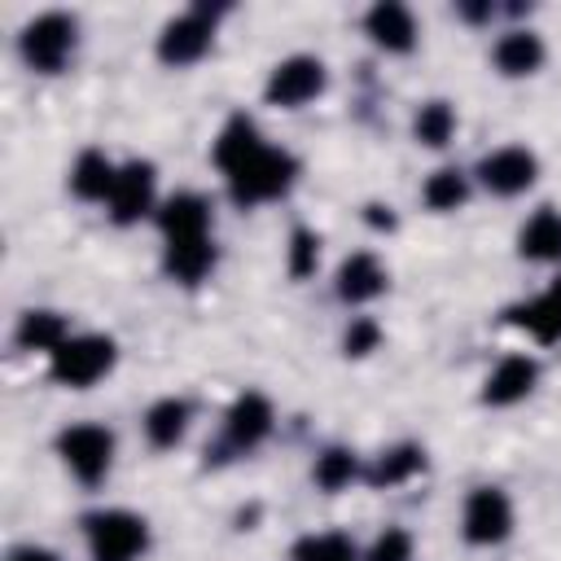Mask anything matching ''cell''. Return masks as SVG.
Instances as JSON below:
<instances>
[{"label":"cell","instance_id":"obj_30","mask_svg":"<svg viewBox=\"0 0 561 561\" xmlns=\"http://www.w3.org/2000/svg\"><path fill=\"white\" fill-rule=\"evenodd\" d=\"M316 263H320V237L307 232V228H298L294 232V245H289V272L294 276H311Z\"/></svg>","mask_w":561,"mask_h":561},{"label":"cell","instance_id":"obj_21","mask_svg":"<svg viewBox=\"0 0 561 561\" xmlns=\"http://www.w3.org/2000/svg\"><path fill=\"white\" fill-rule=\"evenodd\" d=\"M188 430V403L184 399H158L149 412H145V434L153 447H175Z\"/></svg>","mask_w":561,"mask_h":561},{"label":"cell","instance_id":"obj_16","mask_svg":"<svg viewBox=\"0 0 561 561\" xmlns=\"http://www.w3.org/2000/svg\"><path fill=\"white\" fill-rule=\"evenodd\" d=\"M210 263H215L210 232H202V237H167V272L175 280L193 285V280H202L210 272Z\"/></svg>","mask_w":561,"mask_h":561},{"label":"cell","instance_id":"obj_10","mask_svg":"<svg viewBox=\"0 0 561 561\" xmlns=\"http://www.w3.org/2000/svg\"><path fill=\"white\" fill-rule=\"evenodd\" d=\"M149 206H153V167L149 162L118 167V180L110 188V219L114 224H136Z\"/></svg>","mask_w":561,"mask_h":561},{"label":"cell","instance_id":"obj_23","mask_svg":"<svg viewBox=\"0 0 561 561\" xmlns=\"http://www.w3.org/2000/svg\"><path fill=\"white\" fill-rule=\"evenodd\" d=\"M294 561H359L355 543L337 530H320V535H302L294 543Z\"/></svg>","mask_w":561,"mask_h":561},{"label":"cell","instance_id":"obj_1","mask_svg":"<svg viewBox=\"0 0 561 561\" xmlns=\"http://www.w3.org/2000/svg\"><path fill=\"white\" fill-rule=\"evenodd\" d=\"M228 175V188H232V202L241 206H259V202H272L280 197L294 175H298V162L285 153V149H272V145H254L237 167L224 171Z\"/></svg>","mask_w":561,"mask_h":561},{"label":"cell","instance_id":"obj_12","mask_svg":"<svg viewBox=\"0 0 561 561\" xmlns=\"http://www.w3.org/2000/svg\"><path fill=\"white\" fill-rule=\"evenodd\" d=\"M535 381H539V364H535L530 355H504V359L491 368V377H486V386H482V399L495 403V408H508V403L526 399V394L535 390Z\"/></svg>","mask_w":561,"mask_h":561},{"label":"cell","instance_id":"obj_7","mask_svg":"<svg viewBox=\"0 0 561 561\" xmlns=\"http://www.w3.org/2000/svg\"><path fill=\"white\" fill-rule=\"evenodd\" d=\"M460 530L469 543H500L508 530H513V504L500 486H478L469 500H465V513H460Z\"/></svg>","mask_w":561,"mask_h":561},{"label":"cell","instance_id":"obj_28","mask_svg":"<svg viewBox=\"0 0 561 561\" xmlns=\"http://www.w3.org/2000/svg\"><path fill=\"white\" fill-rule=\"evenodd\" d=\"M355 473H359V465H355V456H351V451H342V447H333V451H324V456L316 460V482H320L324 491L346 486Z\"/></svg>","mask_w":561,"mask_h":561},{"label":"cell","instance_id":"obj_14","mask_svg":"<svg viewBox=\"0 0 561 561\" xmlns=\"http://www.w3.org/2000/svg\"><path fill=\"white\" fill-rule=\"evenodd\" d=\"M381 289H386V267H381L377 254L359 250V254H351V259L337 267V298H346V302H368V298H377Z\"/></svg>","mask_w":561,"mask_h":561},{"label":"cell","instance_id":"obj_22","mask_svg":"<svg viewBox=\"0 0 561 561\" xmlns=\"http://www.w3.org/2000/svg\"><path fill=\"white\" fill-rule=\"evenodd\" d=\"M66 337L70 333H66V320L57 311H26L22 324H18V346H26V351H48L53 355Z\"/></svg>","mask_w":561,"mask_h":561},{"label":"cell","instance_id":"obj_8","mask_svg":"<svg viewBox=\"0 0 561 561\" xmlns=\"http://www.w3.org/2000/svg\"><path fill=\"white\" fill-rule=\"evenodd\" d=\"M535 175H539V162H535V153H530L526 145H500V149H491V153L478 162V180H482L491 193H500V197L526 193V188L535 184Z\"/></svg>","mask_w":561,"mask_h":561},{"label":"cell","instance_id":"obj_11","mask_svg":"<svg viewBox=\"0 0 561 561\" xmlns=\"http://www.w3.org/2000/svg\"><path fill=\"white\" fill-rule=\"evenodd\" d=\"M272 434V403L263 394H241L232 408H228V421H224V443L232 451H250L259 447L263 438Z\"/></svg>","mask_w":561,"mask_h":561},{"label":"cell","instance_id":"obj_17","mask_svg":"<svg viewBox=\"0 0 561 561\" xmlns=\"http://www.w3.org/2000/svg\"><path fill=\"white\" fill-rule=\"evenodd\" d=\"M517 250L535 263H557L561 259V210H552V206L535 210L517 232Z\"/></svg>","mask_w":561,"mask_h":561},{"label":"cell","instance_id":"obj_6","mask_svg":"<svg viewBox=\"0 0 561 561\" xmlns=\"http://www.w3.org/2000/svg\"><path fill=\"white\" fill-rule=\"evenodd\" d=\"M320 92H324V61L320 57H302V53L276 61L272 75H267V88H263V96L272 105H280V110H298V105L316 101Z\"/></svg>","mask_w":561,"mask_h":561},{"label":"cell","instance_id":"obj_25","mask_svg":"<svg viewBox=\"0 0 561 561\" xmlns=\"http://www.w3.org/2000/svg\"><path fill=\"white\" fill-rule=\"evenodd\" d=\"M421 197H425V206H430V210H456V206L469 197V180H465V171L443 167V171H434V175L425 180Z\"/></svg>","mask_w":561,"mask_h":561},{"label":"cell","instance_id":"obj_2","mask_svg":"<svg viewBox=\"0 0 561 561\" xmlns=\"http://www.w3.org/2000/svg\"><path fill=\"white\" fill-rule=\"evenodd\" d=\"M88 530V552L92 561H136L149 543V526L145 517L127 513V508H101L83 517Z\"/></svg>","mask_w":561,"mask_h":561},{"label":"cell","instance_id":"obj_5","mask_svg":"<svg viewBox=\"0 0 561 561\" xmlns=\"http://www.w3.org/2000/svg\"><path fill=\"white\" fill-rule=\"evenodd\" d=\"M57 456L79 482H101L114 465V434L105 425H70L57 434Z\"/></svg>","mask_w":561,"mask_h":561},{"label":"cell","instance_id":"obj_20","mask_svg":"<svg viewBox=\"0 0 561 561\" xmlns=\"http://www.w3.org/2000/svg\"><path fill=\"white\" fill-rule=\"evenodd\" d=\"M158 224H162V237H202L210 232V206L197 193H175L171 202H162Z\"/></svg>","mask_w":561,"mask_h":561},{"label":"cell","instance_id":"obj_29","mask_svg":"<svg viewBox=\"0 0 561 561\" xmlns=\"http://www.w3.org/2000/svg\"><path fill=\"white\" fill-rule=\"evenodd\" d=\"M364 561H412V535L399 530V526H386V530L373 539V548H368Z\"/></svg>","mask_w":561,"mask_h":561},{"label":"cell","instance_id":"obj_4","mask_svg":"<svg viewBox=\"0 0 561 561\" xmlns=\"http://www.w3.org/2000/svg\"><path fill=\"white\" fill-rule=\"evenodd\" d=\"M75 31H79V26H75V18H66V13H39L35 22H26V31H22V39H18L26 66L39 70V75H57V70L75 57V44H79Z\"/></svg>","mask_w":561,"mask_h":561},{"label":"cell","instance_id":"obj_31","mask_svg":"<svg viewBox=\"0 0 561 561\" xmlns=\"http://www.w3.org/2000/svg\"><path fill=\"white\" fill-rule=\"evenodd\" d=\"M377 346V324L373 320H355L346 329V355H368Z\"/></svg>","mask_w":561,"mask_h":561},{"label":"cell","instance_id":"obj_13","mask_svg":"<svg viewBox=\"0 0 561 561\" xmlns=\"http://www.w3.org/2000/svg\"><path fill=\"white\" fill-rule=\"evenodd\" d=\"M364 31L386 53H408L416 44V22H412V13L403 4H373L368 18H364Z\"/></svg>","mask_w":561,"mask_h":561},{"label":"cell","instance_id":"obj_3","mask_svg":"<svg viewBox=\"0 0 561 561\" xmlns=\"http://www.w3.org/2000/svg\"><path fill=\"white\" fill-rule=\"evenodd\" d=\"M114 368V342L101 337V333H79V337H66L57 351H53V381L70 386V390H88L92 381H101L105 373Z\"/></svg>","mask_w":561,"mask_h":561},{"label":"cell","instance_id":"obj_9","mask_svg":"<svg viewBox=\"0 0 561 561\" xmlns=\"http://www.w3.org/2000/svg\"><path fill=\"white\" fill-rule=\"evenodd\" d=\"M206 48H210V22H206L202 9H193V13L175 18V22H167L162 35H158V57H162L167 66H188V61H197Z\"/></svg>","mask_w":561,"mask_h":561},{"label":"cell","instance_id":"obj_18","mask_svg":"<svg viewBox=\"0 0 561 561\" xmlns=\"http://www.w3.org/2000/svg\"><path fill=\"white\" fill-rule=\"evenodd\" d=\"M513 324H522V329H526L530 337H539V342H557V337H561V276H557L539 298L513 307Z\"/></svg>","mask_w":561,"mask_h":561},{"label":"cell","instance_id":"obj_24","mask_svg":"<svg viewBox=\"0 0 561 561\" xmlns=\"http://www.w3.org/2000/svg\"><path fill=\"white\" fill-rule=\"evenodd\" d=\"M254 145H259L254 123H250L245 114H237V118H228V127H224V131H219V140H215V162L228 171V167H237Z\"/></svg>","mask_w":561,"mask_h":561},{"label":"cell","instance_id":"obj_15","mask_svg":"<svg viewBox=\"0 0 561 561\" xmlns=\"http://www.w3.org/2000/svg\"><path fill=\"white\" fill-rule=\"evenodd\" d=\"M114 180H118V167L101 149H83L70 167V193L83 202H110Z\"/></svg>","mask_w":561,"mask_h":561},{"label":"cell","instance_id":"obj_32","mask_svg":"<svg viewBox=\"0 0 561 561\" xmlns=\"http://www.w3.org/2000/svg\"><path fill=\"white\" fill-rule=\"evenodd\" d=\"M4 561H57V552H48V548H39V543H22V548H13Z\"/></svg>","mask_w":561,"mask_h":561},{"label":"cell","instance_id":"obj_27","mask_svg":"<svg viewBox=\"0 0 561 561\" xmlns=\"http://www.w3.org/2000/svg\"><path fill=\"white\" fill-rule=\"evenodd\" d=\"M421 465H425L421 447H394V451H386V456L368 469V482H373V486H394V482H408Z\"/></svg>","mask_w":561,"mask_h":561},{"label":"cell","instance_id":"obj_19","mask_svg":"<svg viewBox=\"0 0 561 561\" xmlns=\"http://www.w3.org/2000/svg\"><path fill=\"white\" fill-rule=\"evenodd\" d=\"M495 66H500V75H508V79L535 75V70L543 66V39H539L535 31H508V35H500V44H495Z\"/></svg>","mask_w":561,"mask_h":561},{"label":"cell","instance_id":"obj_26","mask_svg":"<svg viewBox=\"0 0 561 561\" xmlns=\"http://www.w3.org/2000/svg\"><path fill=\"white\" fill-rule=\"evenodd\" d=\"M416 140L421 145H430V149H443L447 140H451V131H456V110L447 105V101H430V105H421L416 110Z\"/></svg>","mask_w":561,"mask_h":561}]
</instances>
